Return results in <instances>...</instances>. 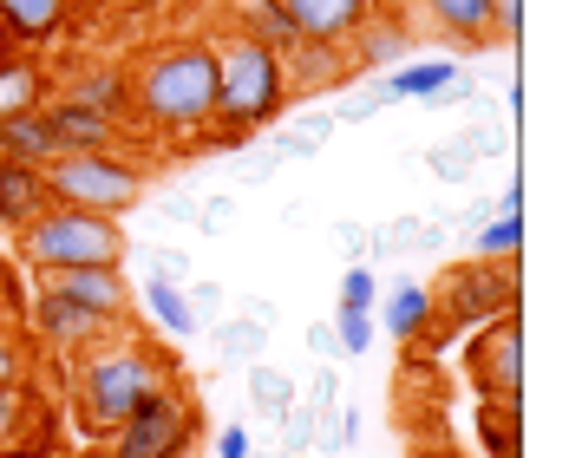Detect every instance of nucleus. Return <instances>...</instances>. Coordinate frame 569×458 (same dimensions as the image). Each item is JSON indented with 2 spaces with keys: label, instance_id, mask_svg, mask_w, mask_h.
Instances as JSON below:
<instances>
[{
  "label": "nucleus",
  "instance_id": "0eeeda50",
  "mask_svg": "<svg viewBox=\"0 0 569 458\" xmlns=\"http://www.w3.org/2000/svg\"><path fill=\"white\" fill-rule=\"evenodd\" d=\"M197 426H203L197 400L183 394V380H171L106 439V458H190L197 452Z\"/></svg>",
  "mask_w": 569,
  "mask_h": 458
},
{
  "label": "nucleus",
  "instance_id": "9d476101",
  "mask_svg": "<svg viewBox=\"0 0 569 458\" xmlns=\"http://www.w3.org/2000/svg\"><path fill=\"white\" fill-rule=\"evenodd\" d=\"M53 99H66V106H79V112L106 118V125H131V72L124 66H112V59H92V66H72L66 79H59Z\"/></svg>",
  "mask_w": 569,
  "mask_h": 458
},
{
  "label": "nucleus",
  "instance_id": "1a4fd4ad",
  "mask_svg": "<svg viewBox=\"0 0 569 458\" xmlns=\"http://www.w3.org/2000/svg\"><path fill=\"white\" fill-rule=\"evenodd\" d=\"M27 328H33V341L59 347L66 360H72V354H86V347H99V341H112V335H124L118 321H99V315H86L79 301H66V295H53V288H33Z\"/></svg>",
  "mask_w": 569,
  "mask_h": 458
},
{
  "label": "nucleus",
  "instance_id": "79ce46f5",
  "mask_svg": "<svg viewBox=\"0 0 569 458\" xmlns=\"http://www.w3.org/2000/svg\"><path fill=\"white\" fill-rule=\"evenodd\" d=\"M335 242H341L353 262H373V229L367 223H335ZM353 262H347V269H353Z\"/></svg>",
  "mask_w": 569,
  "mask_h": 458
},
{
  "label": "nucleus",
  "instance_id": "2f4dec72",
  "mask_svg": "<svg viewBox=\"0 0 569 458\" xmlns=\"http://www.w3.org/2000/svg\"><path fill=\"white\" fill-rule=\"evenodd\" d=\"M353 439H360V412H353V400L328 406V412L315 419V452H321V458H341V452H353Z\"/></svg>",
  "mask_w": 569,
  "mask_h": 458
},
{
  "label": "nucleus",
  "instance_id": "49530a36",
  "mask_svg": "<svg viewBox=\"0 0 569 458\" xmlns=\"http://www.w3.org/2000/svg\"><path fill=\"white\" fill-rule=\"evenodd\" d=\"M236 308H242V321H256V328H276V321H282V308H276L269 295H242Z\"/></svg>",
  "mask_w": 569,
  "mask_h": 458
},
{
  "label": "nucleus",
  "instance_id": "5701e85b",
  "mask_svg": "<svg viewBox=\"0 0 569 458\" xmlns=\"http://www.w3.org/2000/svg\"><path fill=\"white\" fill-rule=\"evenodd\" d=\"M373 321H387L393 341H426V328H432V288L393 282L387 288V308H373Z\"/></svg>",
  "mask_w": 569,
  "mask_h": 458
},
{
  "label": "nucleus",
  "instance_id": "f03ea898",
  "mask_svg": "<svg viewBox=\"0 0 569 458\" xmlns=\"http://www.w3.org/2000/svg\"><path fill=\"white\" fill-rule=\"evenodd\" d=\"M131 118L158 138L203 145L217 131V59L210 40H164L131 72Z\"/></svg>",
  "mask_w": 569,
  "mask_h": 458
},
{
  "label": "nucleus",
  "instance_id": "c03bdc74",
  "mask_svg": "<svg viewBox=\"0 0 569 458\" xmlns=\"http://www.w3.org/2000/svg\"><path fill=\"white\" fill-rule=\"evenodd\" d=\"M249 452H256L249 426H236V419H229V426H217V458H249Z\"/></svg>",
  "mask_w": 569,
  "mask_h": 458
},
{
  "label": "nucleus",
  "instance_id": "7ed1b4c3",
  "mask_svg": "<svg viewBox=\"0 0 569 458\" xmlns=\"http://www.w3.org/2000/svg\"><path fill=\"white\" fill-rule=\"evenodd\" d=\"M210 59H217V145H242L249 131H269L282 125V53L256 47L249 33H229V40H210Z\"/></svg>",
  "mask_w": 569,
  "mask_h": 458
},
{
  "label": "nucleus",
  "instance_id": "393cba45",
  "mask_svg": "<svg viewBox=\"0 0 569 458\" xmlns=\"http://www.w3.org/2000/svg\"><path fill=\"white\" fill-rule=\"evenodd\" d=\"M40 426H47V406L33 400V387H0V452L40 446Z\"/></svg>",
  "mask_w": 569,
  "mask_h": 458
},
{
  "label": "nucleus",
  "instance_id": "ea45409f",
  "mask_svg": "<svg viewBox=\"0 0 569 458\" xmlns=\"http://www.w3.org/2000/svg\"><path fill=\"white\" fill-rule=\"evenodd\" d=\"M183 301H190V315H197V328H203V321H223V288H217V282H197V288H183Z\"/></svg>",
  "mask_w": 569,
  "mask_h": 458
},
{
  "label": "nucleus",
  "instance_id": "7c9ffc66",
  "mask_svg": "<svg viewBox=\"0 0 569 458\" xmlns=\"http://www.w3.org/2000/svg\"><path fill=\"white\" fill-rule=\"evenodd\" d=\"M335 138V112H301L295 125H276V158H315L321 145Z\"/></svg>",
  "mask_w": 569,
  "mask_h": 458
},
{
  "label": "nucleus",
  "instance_id": "20e7f679",
  "mask_svg": "<svg viewBox=\"0 0 569 458\" xmlns=\"http://www.w3.org/2000/svg\"><path fill=\"white\" fill-rule=\"evenodd\" d=\"M20 262L33 276H59V269H124V223L118 217H92V210H40L33 223L13 236Z\"/></svg>",
  "mask_w": 569,
  "mask_h": 458
},
{
  "label": "nucleus",
  "instance_id": "6ab92c4d",
  "mask_svg": "<svg viewBox=\"0 0 569 458\" xmlns=\"http://www.w3.org/2000/svg\"><path fill=\"white\" fill-rule=\"evenodd\" d=\"M40 210H53V197H47V177L33 171V165H13V158H0V223L20 229L33 223Z\"/></svg>",
  "mask_w": 569,
  "mask_h": 458
},
{
  "label": "nucleus",
  "instance_id": "f8f14e48",
  "mask_svg": "<svg viewBox=\"0 0 569 458\" xmlns=\"http://www.w3.org/2000/svg\"><path fill=\"white\" fill-rule=\"evenodd\" d=\"M360 79V66L347 47H321V40H295L282 53V92L288 99H321V92H341Z\"/></svg>",
  "mask_w": 569,
  "mask_h": 458
},
{
  "label": "nucleus",
  "instance_id": "72a5a7b5",
  "mask_svg": "<svg viewBox=\"0 0 569 458\" xmlns=\"http://www.w3.org/2000/svg\"><path fill=\"white\" fill-rule=\"evenodd\" d=\"M144 308H151L158 335H177V341H190V335H197V315H190L183 288H144Z\"/></svg>",
  "mask_w": 569,
  "mask_h": 458
},
{
  "label": "nucleus",
  "instance_id": "bb28decb",
  "mask_svg": "<svg viewBox=\"0 0 569 458\" xmlns=\"http://www.w3.org/2000/svg\"><path fill=\"white\" fill-rule=\"evenodd\" d=\"M478 446L485 458H523V406L478 400Z\"/></svg>",
  "mask_w": 569,
  "mask_h": 458
},
{
  "label": "nucleus",
  "instance_id": "de8ad7c7",
  "mask_svg": "<svg viewBox=\"0 0 569 458\" xmlns=\"http://www.w3.org/2000/svg\"><path fill=\"white\" fill-rule=\"evenodd\" d=\"M269 177H276V165H269V158H242V165H236V183H242V190H262Z\"/></svg>",
  "mask_w": 569,
  "mask_h": 458
},
{
  "label": "nucleus",
  "instance_id": "f3484780",
  "mask_svg": "<svg viewBox=\"0 0 569 458\" xmlns=\"http://www.w3.org/2000/svg\"><path fill=\"white\" fill-rule=\"evenodd\" d=\"M47 125H53L59 158H99V151H118V145H124L118 125L79 112V106H66V99H47Z\"/></svg>",
  "mask_w": 569,
  "mask_h": 458
},
{
  "label": "nucleus",
  "instance_id": "4c0bfd02",
  "mask_svg": "<svg viewBox=\"0 0 569 458\" xmlns=\"http://www.w3.org/2000/svg\"><path fill=\"white\" fill-rule=\"evenodd\" d=\"M341 308H380V276H373V262H353L341 276Z\"/></svg>",
  "mask_w": 569,
  "mask_h": 458
},
{
  "label": "nucleus",
  "instance_id": "b1692460",
  "mask_svg": "<svg viewBox=\"0 0 569 458\" xmlns=\"http://www.w3.org/2000/svg\"><path fill=\"white\" fill-rule=\"evenodd\" d=\"M426 7V20L458 40V47H485L491 40V0H419Z\"/></svg>",
  "mask_w": 569,
  "mask_h": 458
},
{
  "label": "nucleus",
  "instance_id": "ddd939ff",
  "mask_svg": "<svg viewBox=\"0 0 569 458\" xmlns=\"http://www.w3.org/2000/svg\"><path fill=\"white\" fill-rule=\"evenodd\" d=\"M40 288H53V295L79 301V308L99 315V321H118V328H124V315H131V282H124V269H59V276H40Z\"/></svg>",
  "mask_w": 569,
  "mask_h": 458
},
{
  "label": "nucleus",
  "instance_id": "58836bf2",
  "mask_svg": "<svg viewBox=\"0 0 569 458\" xmlns=\"http://www.w3.org/2000/svg\"><path fill=\"white\" fill-rule=\"evenodd\" d=\"M229 223H236V197H203V203H197V229H203V236H229Z\"/></svg>",
  "mask_w": 569,
  "mask_h": 458
},
{
  "label": "nucleus",
  "instance_id": "dca6fc26",
  "mask_svg": "<svg viewBox=\"0 0 569 458\" xmlns=\"http://www.w3.org/2000/svg\"><path fill=\"white\" fill-rule=\"evenodd\" d=\"M471 249H478V262H517L523 256V177H511L505 197L491 203V217L471 229Z\"/></svg>",
  "mask_w": 569,
  "mask_h": 458
},
{
  "label": "nucleus",
  "instance_id": "2eb2a0df",
  "mask_svg": "<svg viewBox=\"0 0 569 458\" xmlns=\"http://www.w3.org/2000/svg\"><path fill=\"white\" fill-rule=\"evenodd\" d=\"M66 20H72V0H0V33L13 53H33V47L59 40Z\"/></svg>",
  "mask_w": 569,
  "mask_h": 458
},
{
  "label": "nucleus",
  "instance_id": "c9c22d12",
  "mask_svg": "<svg viewBox=\"0 0 569 458\" xmlns=\"http://www.w3.org/2000/svg\"><path fill=\"white\" fill-rule=\"evenodd\" d=\"M335 341H341V360L367 354V347L380 341V321H373V308H335Z\"/></svg>",
  "mask_w": 569,
  "mask_h": 458
},
{
  "label": "nucleus",
  "instance_id": "6e6552de",
  "mask_svg": "<svg viewBox=\"0 0 569 458\" xmlns=\"http://www.w3.org/2000/svg\"><path fill=\"white\" fill-rule=\"evenodd\" d=\"M465 374L478 387V400L491 406H523V308L485 321L465 347Z\"/></svg>",
  "mask_w": 569,
  "mask_h": 458
},
{
  "label": "nucleus",
  "instance_id": "c756f323",
  "mask_svg": "<svg viewBox=\"0 0 569 458\" xmlns=\"http://www.w3.org/2000/svg\"><path fill=\"white\" fill-rule=\"evenodd\" d=\"M236 33H249L256 47H269V53H288L295 47V27H288L282 0H242V27Z\"/></svg>",
  "mask_w": 569,
  "mask_h": 458
},
{
  "label": "nucleus",
  "instance_id": "f257e3e1",
  "mask_svg": "<svg viewBox=\"0 0 569 458\" xmlns=\"http://www.w3.org/2000/svg\"><path fill=\"white\" fill-rule=\"evenodd\" d=\"M171 380H177L171 354L151 347L144 335H112V341L72 354V426H79V439L106 446L118 426Z\"/></svg>",
  "mask_w": 569,
  "mask_h": 458
},
{
  "label": "nucleus",
  "instance_id": "c85d7f7f",
  "mask_svg": "<svg viewBox=\"0 0 569 458\" xmlns=\"http://www.w3.org/2000/svg\"><path fill=\"white\" fill-rule=\"evenodd\" d=\"M242 374H249V406H256L262 419H282L288 406L301 400L295 374H282V367H269V360H256V367H242Z\"/></svg>",
  "mask_w": 569,
  "mask_h": 458
},
{
  "label": "nucleus",
  "instance_id": "39448f33",
  "mask_svg": "<svg viewBox=\"0 0 569 458\" xmlns=\"http://www.w3.org/2000/svg\"><path fill=\"white\" fill-rule=\"evenodd\" d=\"M517 301H523V276H517V262H471V269H452L446 288L432 295L426 347L446 354L465 328H485V321H498V315H517Z\"/></svg>",
  "mask_w": 569,
  "mask_h": 458
},
{
  "label": "nucleus",
  "instance_id": "f704fd0d",
  "mask_svg": "<svg viewBox=\"0 0 569 458\" xmlns=\"http://www.w3.org/2000/svg\"><path fill=\"white\" fill-rule=\"evenodd\" d=\"M0 387H33V341L0 321Z\"/></svg>",
  "mask_w": 569,
  "mask_h": 458
},
{
  "label": "nucleus",
  "instance_id": "4468645a",
  "mask_svg": "<svg viewBox=\"0 0 569 458\" xmlns=\"http://www.w3.org/2000/svg\"><path fill=\"white\" fill-rule=\"evenodd\" d=\"M295 40H321V47H347L367 20H373V0H282Z\"/></svg>",
  "mask_w": 569,
  "mask_h": 458
},
{
  "label": "nucleus",
  "instance_id": "473e14b6",
  "mask_svg": "<svg viewBox=\"0 0 569 458\" xmlns=\"http://www.w3.org/2000/svg\"><path fill=\"white\" fill-rule=\"evenodd\" d=\"M210 335H217V354H223L229 367H256L262 347H269V328H256V321H217Z\"/></svg>",
  "mask_w": 569,
  "mask_h": 458
},
{
  "label": "nucleus",
  "instance_id": "4be33fe9",
  "mask_svg": "<svg viewBox=\"0 0 569 458\" xmlns=\"http://www.w3.org/2000/svg\"><path fill=\"white\" fill-rule=\"evenodd\" d=\"M446 249V210L439 217H387L373 223V256H439Z\"/></svg>",
  "mask_w": 569,
  "mask_h": 458
},
{
  "label": "nucleus",
  "instance_id": "8fccbe9b",
  "mask_svg": "<svg viewBox=\"0 0 569 458\" xmlns=\"http://www.w3.org/2000/svg\"><path fill=\"white\" fill-rule=\"evenodd\" d=\"M7 53H13V47H7V33H0V59H7Z\"/></svg>",
  "mask_w": 569,
  "mask_h": 458
},
{
  "label": "nucleus",
  "instance_id": "aec40b11",
  "mask_svg": "<svg viewBox=\"0 0 569 458\" xmlns=\"http://www.w3.org/2000/svg\"><path fill=\"white\" fill-rule=\"evenodd\" d=\"M53 99V79H47V66L33 53H7L0 59V118L13 112H40Z\"/></svg>",
  "mask_w": 569,
  "mask_h": 458
},
{
  "label": "nucleus",
  "instance_id": "09e8293b",
  "mask_svg": "<svg viewBox=\"0 0 569 458\" xmlns=\"http://www.w3.org/2000/svg\"><path fill=\"white\" fill-rule=\"evenodd\" d=\"M0 458H47L40 446H20V452H0Z\"/></svg>",
  "mask_w": 569,
  "mask_h": 458
},
{
  "label": "nucleus",
  "instance_id": "a211bd4d",
  "mask_svg": "<svg viewBox=\"0 0 569 458\" xmlns=\"http://www.w3.org/2000/svg\"><path fill=\"white\" fill-rule=\"evenodd\" d=\"M505 145H511V131H505V125H471V131H458V138H446V145H432V151H426V171L439 177V183H465L478 158H498Z\"/></svg>",
  "mask_w": 569,
  "mask_h": 458
},
{
  "label": "nucleus",
  "instance_id": "37998d69",
  "mask_svg": "<svg viewBox=\"0 0 569 458\" xmlns=\"http://www.w3.org/2000/svg\"><path fill=\"white\" fill-rule=\"evenodd\" d=\"M491 33L517 47V33H523V0H491Z\"/></svg>",
  "mask_w": 569,
  "mask_h": 458
},
{
  "label": "nucleus",
  "instance_id": "e433bc0d",
  "mask_svg": "<svg viewBox=\"0 0 569 458\" xmlns=\"http://www.w3.org/2000/svg\"><path fill=\"white\" fill-rule=\"evenodd\" d=\"M295 387H301V406H315V412H328V406L347 400L341 367H315V374H308V380H295Z\"/></svg>",
  "mask_w": 569,
  "mask_h": 458
},
{
  "label": "nucleus",
  "instance_id": "cd10ccee",
  "mask_svg": "<svg viewBox=\"0 0 569 458\" xmlns=\"http://www.w3.org/2000/svg\"><path fill=\"white\" fill-rule=\"evenodd\" d=\"M124 256L144 269V288H190V269H197V262H190L183 249H171V242H131Z\"/></svg>",
  "mask_w": 569,
  "mask_h": 458
},
{
  "label": "nucleus",
  "instance_id": "a878e982",
  "mask_svg": "<svg viewBox=\"0 0 569 458\" xmlns=\"http://www.w3.org/2000/svg\"><path fill=\"white\" fill-rule=\"evenodd\" d=\"M347 53H353V66H360V72H373V66H387V72H393V66H406V59H412V47H406V33H399V27H387V20H367V27L347 40Z\"/></svg>",
  "mask_w": 569,
  "mask_h": 458
},
{
  "label": "nucleus",
  "instance_id": "a18cd8bd",
  "mask_svg": "<svg viewBox=\"0 0 569 458\" xmlns=\"http://www.w3.org/2000/svg\"><path fill=\"white\" fill-rule=\"evenodd\" d=\"M158 223H164V229H183V223H197V197H190V190H177V197H164V210H158Z\"/></svg>",
  "mask_w": 569,
  "mask_h": 458
},
{
  "label": "nucleus",
  "instance_id": "9b49d317",
  "mask_svg": "<svg viewBox=\"0 0 569 458\" xmlns=\"http://www.w3.org/2000/svg\"><path fill=\"white\" fill-rule=\"evenodd\" d=\"M380 92H387V106H406V99H426V106L478 99V86L465 79L458 59H406V66H393V72H380Z\"/></svg>",
  "mask_w": 569,
  "mask_h": 458
},
{
  "label": "nucleus",
  "instance_id": "412c9836",
  "mask_svg": "<svg viewBox=\"0 0 569 458\" xmlns=\"http://www.w3.org/2000/svg\"><path fill=\"white\" fill-rule=\"evenodd\" d=\"M0 158H13V165H33V171H47V165H53L59 145H53V125H47V106H40V112L0 118Z\"/></svg>",
  "mask_w": 569,
  "mask_h": 458
},
{
  "label": "nucleus",
  "instance_id": "423d86ee",
  "mask_svg": "<svg viewBox=\"0 0 569 458\" xmlns=\"http://www.w3.org/2000/svg\"><path fill=\"white\" fill-rule=\"evenodd\" d=\"M47 197L66 210H92V217H124L144 197V171L124 151H99V158H53L47 165Z\"/></svg>",
  "mask_w": 569,
  "mask_h": 458
},
{
  "label": "nucleus",
  "instance_id": "a19ab883",
  "mask_svg": "<svg viewBox=\"0 0 569 458\" xmlns=\"http://www.w3.org/2000/svg\"><path fill=\"white\" fill-rule=\"evenodd\" d=\"M308 354H315V367H341V341H335V321H308Z\"/></svg>",
  "mask_w": 569,
  "mask_h": 458
}]
</instances>
